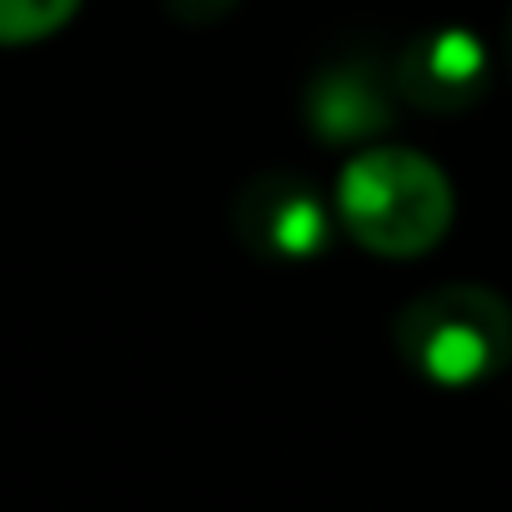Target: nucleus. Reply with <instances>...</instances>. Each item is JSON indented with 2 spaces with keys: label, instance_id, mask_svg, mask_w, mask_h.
<instances>
[{
  "label": "nucleus",
  "instance_id": "f257e3e1",
  "mask_svg": "<svg viewBox=\"0 0 512 512\" xmlns=\"http://www.w3.org/2000/svg\"><path fill=\"white\" fill-rule=\"evenodd\" d=\"M337 216L357 246L392 262H412L442 246L457 216L447 171L412 146H372L337 176Z\"/></svg>",
  "mask_w": 512,
  "mask_h": 512
},
{
  "label": "nucleus",
  "instance_id": "f03ea898",
  "mask_svg": "<svg viewBox=\"0 0 512 512\" xmlns=\"http://www.w3.org/2000/svg\"><path fill=\"white\" fill-rule=\"evenodd\" d=\"M397 352L442 387H467L512 362V307L472 282L437 287L402 307Z\"/></svg>",
  "mask_w": 512,
  "mask_h": 512
},
{
  "label": "nucleus",
  "instance_id": "7ed1b4c3",
  "mask_svg": "<svg viewBox=\"0 0 512 512\" xmlns=\"http://www.w3.org/2000/svg\"><path fill=\"white\" fill-rule=\"evenodd\" d=\"M392 81L417 111H462L487 86V56L467 31H427L397 56Z\"/></svg>",
  "mask_w": 512,
  "mask_h": 512
},
{
  "label": "nucleus",
  "instance_id": "20e7f679",
  "mask_svg": "<svg viewBox=\"0 0 512 512\" xmlns=\"http://www.w3.org/2000/svg\"><path fill=\"white\" fill-rule=\"evenodd\" d=\"M246 241H256L262 251H282V256H307L322 246L327 236V216L317 206L312 191L292 186V181H262L241 196L236 211Z\"/></svg>",
  "mask_w": 512,
  "mask_h": 512
},
{
  "label": "nucleus",
  "instance_id": "39448f33",
  "mask_svg": "<svg viewBox=\"0 0 512 512\" xmlns=\"http://www.w3.org/2000/svg\"><path fill=\"white\" fill-rule=\"evenodd\" d=\"M307 121L322 141H362V136H372L392 121L387 116V91L362 66L322 71L307 91Z\"/></svg>",
  "mask_w": 512,
  "mask_h": 512
},
{
  "label": "nucleus",
  "instance_id": "423d86ee",
  "mask_svg": "<svg viewBox=\"0 0 512 512\" xmlns=\"http://www.w3.org/2000/svg\"><path fill=\"white\" fill-rule=\"evenodd\" d=\"M81 0H0V46H36L66 31Z\"/></svg>",
  "mask_w": 512,
  "mask_h": 512
}]
</instances>
